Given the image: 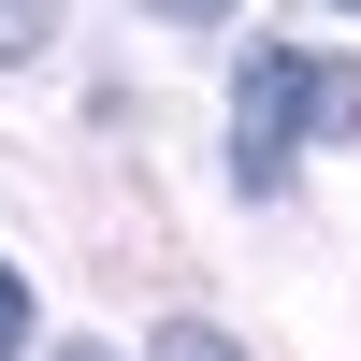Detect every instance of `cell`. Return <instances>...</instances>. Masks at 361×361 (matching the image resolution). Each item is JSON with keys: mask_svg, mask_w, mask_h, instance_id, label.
Masks as SVG:
<instances>
[{"mask_svg": "<svg viewBox=\"0 0 361 361\" xmlns=\"http://www.w3.org/2000/svg\"><path fill=\"white\" fill-rule=\"evenodd\" d=\"M0 347H29V275L0 260Z\"/></svg>", "mask_w": 361, "mask_h": 361, "instance_id": "3", "label": "cell"}, {"mask_svg": "<svg viewBox=\"0 0 361 361\" xmlns=\"http://www.w3.org/2000/svg\"><path fill=\"white\" fill-rule=\"evenodd\" d=\"M159 361H246V347H231L217 318H159Z\"/></svg>", "mask_w": 361, "mask_h": 361, "instance_id": "2", "label": "cell"}, {"mask_svg": "<svg viewBox=\"0 0 361 361\" xmlns=\"http://www.w3.org/2000/svg\"><path fill=\"white\" fill-rule=\"evenodd\" d=\"M73 361H102V347H73Z\"/></svg>", "mask_w": 361, "mask_h": 361, "instance_id": "5", "label": "cell"}, {"mask_svg": "<svg viewBox=\"0 0 361 361\" xmlns=\"http://www.w3.org/2000/svg\"><path fill=\"white\" fill-rule=\"evenodd\" d=\"M159 15H231V0H159Z\"/></svg>", "mask_w": 361, "mask_h": 361, "instance_id": "4", "label": "cell"}, {"mask_svg": "<svg viewBox=\"0 0 361 361\" xmlns=\"http://www.w3.org/2000/svg\"><path fill=\"white\" fill-rule=\"evenodd\" d=\"M304 130L318 145L361 130V73H347V58H304V44H246V73H231V188L275 202Z\"/></svg>", "mask_w": 361, "mask_h": 361, "instance_id": "1", "label": "cell"}]
</instances>
